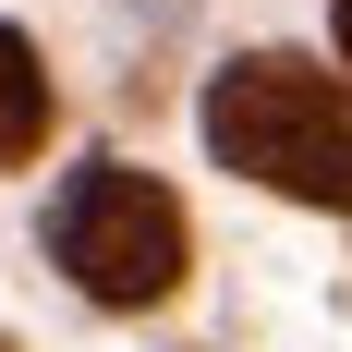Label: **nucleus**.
<instances>
[{"mask_svg": "<svg viewBox=\"0 0 352 352\" xmlns=\"http://www.w3.org/2000/svg\"><path fill=\"white\" fill-rule=\"evenodd\" d=\"M207 146L267 195H304V207H352V85L292 49H255L207 85Z\"/></svg>", "mask_w": 352, "mask_h": 352, "instance_id": "f257e3e1", "label": "nucleus"}, {"mask_svg": "<svg viewBox=\"0 0 352 352\" xmlns=\"http://www.w3.org/2000/svg\"><path fill=\"white\" fill-rule=\"evenodd\" d=\"M328 25H340V49H352V0H328Z\"/></svg>", "mask_w": 352, "mask_h": 352, "instance_id": "20e7f679", "label": "nucleus"}, {"mask_svg": "<svg viewBox=\"0 0 352 352\" xmlns=\"http://www.w3.org/2000/svg\"><path fill=\"white\" fill-rule=\"evenodd\" d=\"M61 267L98 292V304H158V292L182 280V207H170V182L122 170V158L73 170V195H61Z\"/></svg>", "mask_w": 352, "mask_h": 352, "instance_id": "f03ea898", "label": "nucleus"}, {"mask_svg": "<svg viewBox=\"0 0 352 352\" xmlns=\"http://www.w3.org/2000/svg\"><path fill=\"white\" fill-rule=\"evenodd\" d=\"M49 146V73H36V49L12 25H0V170L12 158H36Z\"/></svg>", "mask_w": 352, "mask_h": 352, "instance_id": "7ed1b4c3", "label": "nucleus"}]
</instances>
